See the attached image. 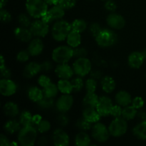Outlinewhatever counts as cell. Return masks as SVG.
<instances>
[{"instance_id": "cell-1", "label": "cell", "mask_w": 146, "mask_h": 146, "mask_svg": "<svg viewBox=\"0 0 146 146\" xmlns=\"http://www.w3.org/2000/svg\"><path fill=\"white\" fill-rule=\"evenodd\" d=\"M26 9L30 17L41 19L48 11V4L44 0H27Z\"/></svg>"}, {"instance_id": "cell-2", "label": "cell", "mask_w": 146, "mask_h": 146, "mask_svg": "<svg viewBox=\"0 0 146 146\" xmlns=\"http://www.w3.org/2000/svg\"><path fill=\"white\" fill-rule=\"evenodd\" d=\"M36 128L32 125L22 127L18 132V142L21 146H32L37 137Z\"/></svg>"}, {"instance_id": "cell-3", "label": "cell", "mask_w": 146, "mask_h": 146, "mask_svg": "<svg viewBox=\"0 0 146 146\" xmlns=\"http://www.w3.org/2000/svg\"><path fill=\"white\" fill-rule=\"evenodd\" d=\"M95 39L99 46L107 48L116 44L118 41V35L113 30L109 29H103Z\"/></svg>"}, {"instance_id": "cell-4", "label": "cell", "mask_w": 146, "mask_h": 146, "mask_svg": "<svg viewBox=\"0 0 146 146\" xmlns=\"http://www.w3.org/2000/svg\"><path fill=\"white\" fill-rule=\"evenodd\" d=\"M71 31V24L65 20H59L54 24L51 29V34L56 41H62L66 39L67 36Z\"/></svg>"}, {"instance_id": "cell-5", "label": "cell", "mask_w": 146, "mask_h": 146, "mask_svg": "<svg viewBox=\"0 0 146 146\" xmlns=\"http://www.w3.org/2000/svg\"><path fill=\"white\" fill-rule=\"evenodd\" d=\"M74 57V48L69 46H60L54 48L52 52V59L54 62L66 64Z\"/></svg>"}, {"instance_id": "cell-6", "label": "cell", "mask_w": 146, "mask_h": 146, "mask_svg": "<svg viewBox=\"0 0 146 146\" xmlns=\"http://www.w3.org/2000/svg\"><path fill=\"white\" fill-rule=\"evenodd\" d=\"M111 135L113 137H121L125 134L128 130V123L125 118L121 117L115 118L108 126Z\"/></svg>"}, {"instance_id": "cell-7", "label": "cell", "mask_w": 146, "mask_h": 146, "mask_svg": "<svg viewBox=\"0 0 146 146\" xmlns=\"http://www.w3.org/2000/svg\"><path fill=\"white\" fill-rule=\"evenodd\" d=\"M91 135L97 142L105 143L108 141L111 134L108 128L104 123L97 122L92 126Z\"/></svg>"}, {"instance_id": "cell-8", "label": "cell", "mask_w": 146, "mask_h": 146, "mask_svg": "<svg viewBox=\"0 0 146 146\" xmlns=\"http://www.w3.org/2000/svg\"><path fill=\"white\" fill-rule=\"evenodd\" d=\"M74 74L78 76L84 77L88 75L91 71V62L86 57L78 58L73 64Z\"/></svg>"}, {"instance_id": "cell-9", "label": "cell", "mask_w": 146, "mask_h": 146, "mask_svg": "<svg viewBox=\"0 0 146 146\" xmlns=\"http://www.w3.org/2000/svg\"><path fill=\"white\" fill-rule=\"evenodd\" d=\"M29 29L33 35L36 37H45L49 31L48 24L43 21L41 19L32 21Z\"/></svg>"}, {"instance_id": "cell-10", "label": "cell", "mask_w": 146, "mask_h": 146, "mask_svg": "<svg viewBox=\"0 0 146 146\" xmlns=\"http://www.w3.org/2000/svg\"><path fill=\"white\" fill-rule=\"evenodd\" d=\"M65 15V9L59 5H54L48 10L46 14L41 18V19L47 24L52 22L55 20H60Z\"/></svg>"}, {"instance_id": "cell-11", "label": "cell", "mask_w": 146, "mask_h": 146, "mask_svg": "<svg viewBox=\"0 0 146 146\" xmlns=\"http://www.w3.org/2000/svg\"><path fill=\"white\" fill-rule=\"evenodd\" d=\"M113 104L111 98L106 96L99 97V101L96 106V110L101 117L108 116L111 114Z\"/></svg>"}, {"instance_id": "cell-12", "label": "cell", "mask_w": 146, "mask_h": 146, "mask_svg": "<svg viewBox=\"0 0 146 146\" xmlns=\"http://www.w3.org/2000/svg\"><path fill=\"white\" fill-rule=\"evenodd\" d=\"M17 84L10 78L0 80V93L4 96H11L17 92Z\"/></svg>"}, {"instance_id": "cell-13", "label": "cell", "mask_w": 146, "mask_h": 146, "mask_svg": "<svg viewBox=\"0 0 146 146\" xmlns=\"http://www.w3.org/2000/svg\"><path fill=\"white\" fill-rule=\"evenodd\" d=\"M74 104V98L70 94H63L57 100L56 107L60 113H66Z\"/></svg>"}, {"instance_id": "cell-14", "label": "cell", "mask_w": 146, "mask_h": 146, "mask_svg": "<svg viewBox=\"0 0 146 146\" xmlns=\"http://www.w3.org/2000/svg\"><path fill=\"white\" fill-rule=\"evenodd\" d=\"M106 23L111 28L114 29H121L125 26V19L121 14L112 12L107 17Z\"/></svg>"}, {"instance_id": "cell-15", "label": "cell", "mask_w": 146, "mask_h": 146, "mask_svg": "<svg viewBox=\"0 0 146 146\" xmlns=\"http://www.w3.org/2000/svg\"><path fill=\"white\" fill-rule=\"evenodd\" d=\"M52 139L54 144L56 146H67L69 144V136L61 128L56 129L53 132Z\"/></svg>"}, {"instance_id": "cell-16", "label": "cell", "mask_w": 146, "mask_h": 146, "mask_svg": "<svg viewBox=\"0 0 146 146\" xmlns=\"http://www.w3.org/2000/svg\"><path fill=\"white\" fill-rule=\"evenodd\" d=\"M55 74L60 79H69L73 76L74 71L68 64H59L55 68Z\"/></svg>"}, {"instance_id": "cell-17", "label": "cell", "mask_w": 146, "mask_h": 146, "mask_svg": "<svg viewBox=\"0 0 146 146\" xmlns=\"http://www.w3.org/2000/svg\"><path fill=\"white\" fill-rule=\"evenodd\" d=\"M144 60H145V58H144L142 52L133 51V52L131 53L130 55L128 56V63L131 68H134V69H138L142 66Z\"/></svg>"}, {"instance_id": "cell-18", "label": "cell", "mask_w": 146, "mask_h": 146, "mask_svg": "<svg viewBox=\"0 0 146 146\" xmlns=\"http://www.w3.org/2000/svg\"><path fill=\"white\" fill-rule=\"evenodd\" d=\"M44 44L41 39L38 38L31 39L29 44L27 50L32 56H37L42 53L44 50Z\"/></svg>"}, {"instance_id": "cell-19", "label": "cell", "mask_w": 146, "mask_h": 146, "mask_svg": "<svg viewBox=\"0 0 146 146\" xmlns=\"http://www.w3.org/2000/svg\"><path fill=\"white\" fill-rule=\"evenodd\" d=\"M14 33V36L17 39L25 43L31 41L32 39V36H34L30 29L22 27H19L16 28Z\"/></svg>"}, {"instance_id": "cell-20", "label": "cell", "mask_w": 146, "mask_h": 146, "mask_svg": "<svg viewBox=\"0 0 146 146\" xmlns=\"http://www.w3.org/2000/svg\"><path fill=\"white\" fill-rule=\"evenodd\" d=\"M82 117L91 123H96L101 119V115L98 113L96 108L92 107H85L82 113Z\"/></svg>"}, {"instance_id": "cell-21", "label": "cell", "mask_w": 146, "mask_h": 146, "mask_svg": "<svg viewBox=\"0 0 146 146\" xmlns=\"http://www.w3.org/2000/svg\"><path fill=\"white\" fill-rule=\"evenodd\" d=\"M41 71V64L34 61H31L26 66L23 71V74L26 78H31L37 75Z\"/></svg>"}, {"instance_id": "cell-22", "label": "cell", "mask_w": 146, "mask_h": 146, "mask_svg": "<svg viewBox=\"0 0 146 146\" xmlns=\"http://www.w3.org/2000/svg\"><path fill=\"white\" fill-rule=\"evenodd\" d=\"M101 86L104 92L106 94H111L115 90L116 84L113 77L110 76H105L101 78Z\"/></svg>"}, {"instance_id": "cell-23", "label": "cell", "mask_w": 146, "mask_h": 146, "mask_svg": "<svg viewBox=\"0 0 146 146\" xmlns=\"http://www.w3.org/2000/svg\"><path fill=\"white\" fill-rule=\"evenodd\" d=\"M115 100L117 104L123 107L131 105L133 101L131 94L125 91H118L115 95Z\"/></svg>"}, {"instance_id": "cell-24", "label": "cell", "mask_w": 146, "mask_h": 146, "mask_svg": "<svg viewBox=\"0 0 146 146\" xmlns=\"http://www.w3.org/2000/svg\"><path fill=\"white\" fill-rule=\"evenodd\" d=\"M67 44L72 48L79 46L81 43V33L71 29L66 38Z\"/></svg>"}, {"instance_id": "cell-25", "label": "cell", "mask_w": 146, "mask_h": 146, "mask_svg": "<svg viewBox=\"0 0 146 146\" xmlns=\"http://www.w3.org/2000/svg\"><path fill=\"white\" fill-rule=\"evenodd\" d=\"M3 111L7 116L10 118L16 117L19 113V109L17 104L14 102H7L3 107Z\"/></svg>"}, {"instance_id": "cell-26", "label": "cell", "mask_w": 146, "mask_h": 146, "mask_svg": "<svg viewBox=\"0 0 146 146\" xmlns=\"http://www.w3.org/2000/svg\"><path fill=\"white\" fill-rule=\"evenodd\" d=\"M98 101H99V97L95 93L87 92L83 99V105L84 106V107L96 108Z\"/></svg>"}, {"instance_id": "cell-27", "label": "cell", "mask_w": 146, "mask_h": 146, "mask_svg": "<svg viewBox=\"0 0 146 146\" xmlns=\"http://www.w3.org/2000/svg\"><path fill=\"white\" fill-rule=\"evenodd\" d=\"M21 125L19 121L16 120H9L4 125V130L7 133L14 134L19 132L21 130Z\"/></svg>"}, {"instance_id": "cell-28", "label": "cell", "mask_w": 146, "mask_h": 146, "mask_svg": "<svg viewBox=\"0 0 146 146\" xmlns=\"http://www.w3.org/2000/svg\"><path fill=\"white\" fill-rule=\"evenodd\" d=\"M134 136L140 140H146V121H142L133 128Z\"/></svg>"}, {"instance_id": "cell-29", "label": "cell", "mask_w": 146, "mask_h": 146, "mask_svg": "<svg viewBox=\"0 0 146 146\" xmlns=\"http://www.w3.org/2000/svg\"><path fill=\"white\" fill-rule=\"evenodd\" d=\"M58 91L63 94H71L74 91L71 81L68 79H60L57 83Z\"/></svg>"}, {"instance_id": "cell-30", "label": "cell", "mask_w": 146, "mask_h": 146, "mask_svg": "<svg viewBox=\"0 0 146 146\" xmlns=\"http://www.w3.org/2000/svg\"><path fill=\"white\" fill-rule=\"evenodd\" d=\"M28 96L31 101L38 103L44 96V95L43 90H41L38 87L33 86L29 90Z\"/></svg>"}, {"instance_id": "cell-31", "label": "cell", "mask_w": 146, "mask_h": 146, "mask_svg": "<svg viewBox=\"0 0 146 146\" xmlns=\"http://www.w3.org/2000/svg\"><path fill=\"white\" fill-rule=\"evenodd\" d=\"M75 144L77 146H88L91 144V138L86 131H81L76 135Z\"/></svg>"}, {"instance_id": "cell-32", "label": "cell", "mask_w": 146, "mask_h": 146, "mask_svg": "<svg viewBox=\"0 0 146 146\" xmlns=\"http://www.w3.org/2000/svg\"><path fill=\"white\" fill-rule=\"evenodd\" d=\"M138 111L135 108H134L132 105L127 106L123 108L122 117L125 118L126 121L133 120L137 116Z\"/></svg>"}, {"instance_id": "cell-33", "label": "cell", "mask_w": 146, "mask_h": 146, "mask_svg": "<svg viewBox=\"0 0 146 146\" xmlns=\"http://www.w3.org/2000/svg\"><path fill=\"white\" fill-rule=\"evenodd\" d=\"M43 92L45 96L49 97V98H55L58 92V86L55 84L51 83L47 86L43 88Z\"/></svg>"}, {"instance_id": "cell-34", "label": "cell", "mask_w": 146, "mask_h": 146, "mask_svg": "<svg viewBox=\"0 0 146 146\" xmlns=\"http://www.w3.org/2000/svg\"><path fill=\"white\" fill-rule=\"evenodd\" d=\"M71 29L79 33H82L86 29L87 24L85 20L82 19H76L74 20L71 24Z\"/></svg>"}, {"instance_id": "cell-35", "label": "cell", "mask_w": 146, "mask_h": 146, "mask_svg": "<svg viewBox=\"0 0 146 146\" xmlns=\"http://www.w3.org/2000/svg\"><path fill=\"white\" fill-rule=\"evenodd\" d=\"M32 117L33 115H31L29 111H24L21 112V115L19 116V120L21 126L24 127L31 125V123H32Z\"/></svg>"}, {"instance_id": "cell-36", "label": "cell", "mask_w": 146, "mask_h": 146, "mask_svg": "<svg viewBox=\"0 0 146 146\" xmlns=\"http://www.w3.org/2000/svg\"><path fill=\"white\" fill-rule=\"evenodd\" d=\"M54 98H49L44 96L38 103V106L41 109H49L54 106Z\"/></svg>"}, {"instance_id": "cell-37", "label": "cell", "mask_w": 146, "mask_h": 146, "mask_svg": "<svg viewBox=\"0 0 146 146\" xmlns=\"http://www.w3.org/2000/svg\"><path fill=\"white\" fill-rule=\"evenodd\" d=\"M76 126L81 131H88L92 128V123L82 117L77 120L76 123Z\"/></svg>"}, {"instance_id": "cell-38", "label": "cell", "mask_w": 146, "mask_h": 146, "mask_svg": "<svg viewBox=\"0 0 146 146\" xmlns=\"http://www.w3.org/2000/svg\"><path fill=\"white\" fill-rule=\"evenodd\" d=\"M18 22L19 24L20 27H26V28H29L30 27L31 24V21L30 17L27 15V14H20L18 17Z\"/></svg>"}, {"instance_id": "cell-39", "label": "cell", "mask_w": 146, "mask_h": 146, "mask_svg": "<svg viewBox=\"0 0 146 146\" xmlns=\"http://www.w3.org/2000/svg\"><path fill=\"white\" fill-rule=\"evenodd\" d=\"M36 128L38 132L41 133H45L50 131L51 128V125L49 121H46V120H42L36 126Z\"/></svg>"}, {"instance_id": "cell-40", "label": "cell", "mask_w": 146, "mask_h": 146, "mask_svg": "<svg viewBox=\"0 0 146 146\" xmlns=\"http://www.w3.org/2000/svg\"><path fill=\"white\" fill-rule=\"evenodd\" d=\"M71 84H72L74 92H78V91H81V89L84 86V80L82 79L81 76H78L73 78L71 80Z\"/></svg>"}, {"instance_id": "cell-41", "label": "cell", "mask_w": 146, "mask_h": 146, "mask_svg": "<svg viewBox=\"0 0 146 146\" xmlns=\"http://www.w3.org/2000/svg\"><path fill=\"white\" fill-rule=\"evenodd\" d=\"M86 89L87 92L89 93H95L97 88V81L96 80L93 78H88L86 81L85 84Z\"/></svg>"}, {"instance_id": "cell-42", "label": "cell", "mask_w": 146, "mask_h": 146, "mask_svg": "<svg viewBox=\"0 0 146 146\" xmlns=\"http://www.w3.org/2000/svg\"><path fill=\"white\" fill-rule=\"evenodd\" d=\"M76 0H58V5L62 7L64 9L68 10L75 7Z\"/></svg>"}, {"instance_id": "cell-43", "label": "cell", "mask_w": 146, "mask_h": 146, "mask_svg": "<svg viewBox=\"0 0 146 146\" xmlns=\"http://www.w3.org/2000/svg\"><path fill=\"white\" fill-rule=\"evenodd\" d=\"M88 55V51L86 48L84 47H76L74 48V57L75 58H83V57H86Z\"/></svg>"}, {"instance_id": "cell-44", "label": "cell", "mask_w": 146, "mask_h": 146, "mask_svg": "<svg viewBox=\"0 0 146 146\" xmlns=\"http://www.w3.org/2000/svg\"><path fill=\"white\" fill-rule=\"evenodd\" d=\"M31 56V54H29V52L26 50H22V51H20L17 54V60L19 62L21 63H24L27 62V61H29V57Z\"/></svg>"}, {"instance_id": "cell-45", "label": "cell", "mask_w": 146, "mask_h": 146, "mask_svg": "<svg viewBox=\"0 0 146 146\" xmlns=\"http://www.w3.org/2000/svg\"><path fill=\"white\" fill-rule=\"evenodd\" d=\"M0 19L2 23L7 24L11 21V15L8 11L4 9H1L0 10Z\"/></svg>"}, {"instance_id": "cell-46", "label": "cell", "mask_w": 146, "mask_h": 146, "mask_svg": "<svg viewBox=\"0 0 146 146\" xmlns=\"http://www.w3.org/2000/svg\"><path fill=\"white\" fill-rule=\"evenodd\" d=\"M89 29L91 34H92L93 36H94V38H96V37L97 36V35H98V34L101 32V30L103 29V28L101 27V25H100L98 23L96 22L92 23V24L90 25Z\"/></svg>"}, {"instance_id": "cell-47", "label": "cell", "mask_w": 146, "mask_h": 146, "mask_svg": "<svg viewBox=\"0 0 146 146\" xmlns=\"http://www.w3.org/2000/svg\"><path fill=\"white\" fill-rule=\"evenodd\" d=\"M57 122L61 126L65 127L69 123V118L65 114V113H61L60 115H58V116L57 117Z\"/></svg>"}, {"instance_id": "cell-48", "label": "cell", "mask_w": 146, "mask_h": 146, "mask_svg": "<svg viewBox=\"0 0 146 146\" xmlns=\"http://www.w3.org/2000/svg\"><path fill=\"white\" fill-rule=\"evenodd\" d=\"M122 112H123V108L121 106L118 105H113L112 109H111V114L110 115H112L113 117L115 118H118V117L122 116Z\"/></svg>"}, {"instance_id": "cell-49", "label": "cell", "mask_w": 146, "mask_h": 146, "mask_svg": "<svg viewBox=\"0 0 146 146\" xmlns=\"http://www.w3.org/2000/svg\"><path fill=\"white\" fill-rule=\"evenodd\" d=\"M144 100L143 99V98L140 96H137L135 98H134L133 99L132 103H131V105L134 107V108H136L137 110L141 109L144 106Z\"/></svg>"}, {"instance_id": "cell-50", "label": "cell", "mask_w": 146, "mask_h": 146, "mask_svg": "<svg viewBox=\"0 0 146 146\" xmlns=\"http://www.w3.org/2000/svg\"><path fill=\"white\" fill-rule=\"evenodd\" d=\"M51 81L49 77L46 75H41L38 78V84L42 88L47 86L49 84H51Z\"/></svg>"}, {"instance_id": "cell-51", "label": "cell", "mask_w": 146, "mask_h": 146, "mask_svg": "<svg viewBox=\"0 0 146 146\" xmlns=\"http://www.w3.org/2000/svg\"><path fill=\"white\" fill-rule=\"evenodd\" d=\"M106 9L111 12H114L117 9V4L113 0H107L104 5Z\"/></svg>"}, {"instance_id": "cell-52", "label": "cell", "mask_w": 146, "mask_h": 146, "mask_svg": "<svg viewBox=\"0 0 146 146\" xmlns=\"http://www.w3.org/2000/svg\"><path fill=\"white\" fill-rule=\"evenodd\" d=\"M41 68L42 71L48 72L53 68V64L49 61H44L41 64Z\"/></svg>"}, {"instance_id": "cell-53", "label": "cell", "mask_w": 146, "mask_h": 146, "mask_svg": "<svg viewBox=\"0 0 146 146\" xmlns=\"http://www.w3.org/2000/svg\"><path fill=\"white\" fill-rule=\"evenodd\" d=\"M10 144H11V142L8 139V138L4 134H1V135H0V145L7 146L10 145Z\"/></svg>"}, {"instance_id": "cell-54", "label": "cell", "mask_w": 146, "mask_h": 146, "mask_svg": "<svg viewBox=\"0 0 146 146\" xmlns=\"http://www.w3.org/2000/svg\"><path fill=\"white\" fill-rule=\"evenodd\" d=\"M11 76V72L9 68L6 67L3 70H1V78H10Z\"/></svg>"}, {"instance_id": "cell-55", "label": "cell", "mask_w": 146, "mask_h": 146, "mask_svg": "<svg viewBox=\"0 0 146 146\" xmlns=\"http://www.w3.org/2000/svg\"><path fill=\"white\" fill-rule=\"evenodd\" d=\"M42 120L43 119L41 115H38V114H35V115H33L32 117V123H31V125L36 127L41 121H42Z\"/></svg>"}, {"instance_id": "cell-56", "label": "cell", "mask_w": 146, "mask_h": 146, "mask_svg": "<svg viewBox=\"0 0 146 146\" xmlns=\"http://www.w3.org/2000/svg\"><path fill=\"white\" fill-rule=\"evenodd\" d=\"M91 78H94V79H99V78H102V74L100 71H93L91 73Z\"/></svg>"}, {"instance_id": "cell-57", "label": "cell", "mask_w": 146, "mask_h": 146, "mask_svg": "<svg viewBox=\"0 0 146 146\" xmlns=\"http://www.w3.org/2000/svg\"><path fill=\"white\" fill-rule=\"evenodd\" d=\"M137 116H138L140 119L142 120V121H146V113L145 111H139V112H138Z\"/></svg>"}, {"instance_id": "cell-58", "label": "cell", "mask_w": 146, "mask_h": 146, "mask_svg": "<svg viewBox=\"0 0 146 146\" xmlns=\"http://www.w3.org/2000/svg\"><path fill=\"white\" fill-rule=\"evenodd\" d=\"M48 5H57L58 0H44Z\"/></svg>"}, {"instance_id": "cell-59", "label": "cell", "mask_w": 146, "mask_h": 146, "mask_svg": "<svg viewBox=\"0 0 146 146\" xmlns=\"http://www.w3.org/2000/svg\"><path fill=\"white\" fill-rule=\"evenodd\" d=\"M6 68V64H5V60H4V56L2 55L1 56V66H0V68L1 70H3L4 68Z\"/></svg>"}, {"instance_id": "cell-60", "label": "cell", "mask_w": 146, "mask_h": 146, "mask_svg": "<svg viewBox=\"0 0 146 146\" xmlns=\"http://www.w3.org/2000/svg\"><path fill=\"white\" fill-rule=\"evenodd\" d=\"M7 1H8V0H1L0 1V7H1V9H4V7L7 4Z\"/></svg>"}, {"instance_id": "cell-61", "label": "cell", "mask_w": 146, "mask_h": 146, "mask_svg": "<svg viewBox=\"0 0 146 146\" xmlns=\"http://www.w3.org/2000/svg\"><path fill=\"white\" fill-rule=\"evenodd\" d=\"M19 144V142L17 143V142H15V141H13V142L11 143V144H10V145H11V146H12V145L17 146V145H18Z\"/></svg>"}, {"instance_id": "cell-62", "label": "cell", "mask_w": 146, "mask_h": 146, "mask_svg": "<svg viewBox=\"0 0 146 146\" xmlns=\"http://www.w3.org/2000/svg\"><path fill=\"white\" fill-rule=\"evenodd\" d=\"M141 52H142V54H143V56H144V58H145V59H146V48L143 50V51H141Z\"/></svg>"}, {"instance_id": "cell-63", "label": "cell", "mask_w": 146, "mask_h": 146, "mask_svg": "<svg viewBox=\"0 0 146 146\" xmlns=\"http://www.w3.org/2000/svg\"><path fill=\"white\" fill-rule=\"evenodd\" d=\"M145 78H146V74H145Z\"/></svg>"}, {"instance_id": "cell-64", "label": "cell", "mask_w": 146, "mask_h": 146, "mask_svg": "<svg viewBox=\"0 0 146 146\" xmlns=\"http://www.w3.org/2000/svg\"><path fill=\"white\" fill-rule=\"evenodd\" d=\"M90 1H92V0H90Z\"/></svg>"}]
</instances>
